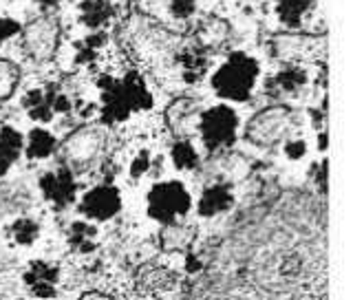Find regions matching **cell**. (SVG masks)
Here are the masks:
<instances>
[{"label":"cell","mask_w":364,"mask_h":300,"mask_svg":"<svg viewBox=\"0 0 364 300\" xmlns=\"http://www.w3.org/2000/svg\"><path fill=\"white\" fill-rule=\"evenodd\" d=\"M100 89H102V119L109 126L128 119L135 111L153 109V95L148 91L144 77L135 71L126 73L122 80L102 77Z\"/></svg>","instance_id":"1"},{"label":"cell","mask_w":364,"mask_h":300,"mask_svg":"<svg viewBox=\"0 0 364 300\" xmlns=\"http://www.w3.org/2000/svg\"><path fill=\"white\" fill-rule=\"evenodd\" d=\"M261 75V67L252 55L234 51L212 75V89L219 97L230 102H245Z\"/></svg>","instance_id":"2"},{"label":"cell","mask_w":364,"mask_h":300,"mask_svg":"<svg viewBox=\"0 0 364 300\" xmlns=\"http://www.w3.org/2000/svg\"><path fill=\"white\" fill-rule=\"evenodd\" d=\"M237 128H239V117L234 113V109H230L225 104L212 106V109L203 111L199 117L201 139L210 153L232 148V144L237 141Z\"/></svg>","instance_id":"3"},{"label":"cell","mask_w":364,"mask_h":300,"mask_svg":"<svg viewBox=\"0 0 364 300\" xmlns=\"http://www.w3.org/2000/svg\"><path fill=\"white\" fill-rule=\"evenodd\" d=\"M190 205H192L190 192L181 181L157 183L148 192V214L164 225L186 217Z\"/></svg>","instance_id":"4"},{"label":"cell","mask_w":364,"mask_h":300,"mask_svg":"<svg viewBox=\"0 0 364 300\" xmlns=\"http://www.w3.org/2000/svg\"><path fill=\"white\" fill-rule=\"evenodd\" d=\"M291 119H294V113L289 106H283V104L269 106V109L256 113L250 119L245 135L256 146H263V148L274 146L285 137V133L291 126Z\"/></svg>","instance_id":"5"},{"label":"cell","mask_w":364,"mask_h":300,"mask_svg":"<svg viewBox=\"0 0 364 300\" xmlns=\"http://www.w3.org/2000/svg\"><path fill=\"white\" fill-rule=\"evenodd\" d=\"M20 36H23V49L29 58H33L36 62L49 60L55 53L60 40L58 20L42 16L33 20V23H29L25 29H20Z\"/></svg>","instance_id":"6"},{"label":"cell","mask_w":364,"mask_h":300,"mask_svg":"<svg viewBox=\"0 0 364 300\" xmlns=\"http://www.w3.org/2000/svg\"><path fill=\"white\" fill-rule=\"evenodd\" d=\"M104 137L95 128H80L62 144V159L69 168H87L100 155Z\"/></svg>","instance_id":"7"},{"label":"cell","mask_w":364,"mask_h":300,"mask_svg":"<svg viewBox=\"0 0 364 300\" xmlns=\"http://www.w3.org/2000/svg\"><path fill=\"white\" fill-rule=\"evenodd\" d=\"M80 210L84 217L93 221H109L122 210V195L119 190L111 183H104L87 192L80 203Z\"/></svg>","instance_id":"8"},{"label":"cell","mask_w":364,"mask_h":300,"mask_svg":"<svg viewBox=\"0 0 364 300\" xmlns=\"http://www.w3.org/2000/svg\"><path fill=\"white\" fill-rule=\"evenodd\" d=\"M40 190H42V195H45V199L51 201L55 208L71 205L75 199V192H77L71 168L64 166V168H58V170L47 173L40 179Z\"/></svg>","instance_id":"9"},{"label":"cell","mask_w":364,"mask_h":300,"mask_svg":"<svg viewBox=\"0 0 364 300\" xmlns=\"http://www.w3.org/2000/svg\"><path fill=\"white\" fill-rule=\"evenodd\" d=\"M307 84V73L305 69L289 64L283 71H278L267 84H265V93L272 97H285V95H296L301 89H305Z\"/></svg>","instance_id":"10"},{"label":"cell","mask_w":364,"mask_h":300,"mask_svg":"<svg viewBox=\"0 0 364 300\" xmlns=\"http://www.w3.org/2000/svg\"><path fill=\"white\" fill-rule=\"evenodd\" d=\"M175 283H177V278L173 276V272L157 267V265L141 267L137 276V289L141 296H164L166 291L175 287Z\"/></svg>","instance_id":"11"},{"label":"cell","mask_w":364,"mask_h":300,"mask_svg":"<svg viewBox=\"0 0 364 300\" xmlns=\"http://www.w3.org/2000/svg\"><path fill=\"white\" fill-rule=\"evenodd\" d=\"M234 203V195L230 183H212L203 190L199 199V214L201 217H217Z\"/></svg>","instance_id":"12"},{"label":"cell","mask_w":364,"mask_h":300,"mask_svg":"<svg viewBox=\"0 0 364 300\" xmlns=\"http://www.w3.org/2000/svg\"><path fill=\"white\" fill-rule=\"evenodd\" d=\"M25 283L31 287V291L40 298H51L55 296V283H58V267L49 263H33L27 274Z\"/></svg>","instance_id":"13"},{"label":"cell","mask_w":364,"mask_h":300,"mask_svg":"<svg viewBox=\"0 0 364 300\" xmlns=\"http://www.w3.org/2000/svg\"><path fill=\"white\" fill-rule=\"evenodd\" d=\"M58 93V87L51 84L45 91L42 89H33L25 95L23 100V106L27 109L29 117L31 119H38V122H49L53 117V95Z\"/></svg>","instance_id":"14"},{"label":"cell","mask_w":364,"mask_h":300,"mask_svg":"<svg viewBox=\"0 0 364 300\" xmlns=\"http://www.w3.org/2000/svg\"><path fill=\"white\" fill-rule=\"evenodd\" d=\"M177 60L181 62L186 82H197L208 71V49H203L199 42H192L190 47H186Z\"/></svg>","instance_id":"15"},{"label":"cell","mask_w":364,"mask_h":300,"mask_svg":"<svg viewBox=\"0 0 364 300\" xmlns=\"http://www.w3.org/2000/svg\"><path fill=\"white\" fill-rule=\"evenodd\" d=\"M115 16V7L109 0H84L80 5V20L89 29H102Z\"/></svg>","instance_id":"16"},{"label":"cell","mask_w":364,"mask_h":300,"mask_svg":"<svg viewBox=\"0 0 364 300\" xmlns=\"http://www.w3.org/2000/svg\"><path fill=\"white\" fill-rule=\"evenodd\" d=\"M20 150H23V135L11 126L0 128V177L16 164Z\"/></svg>","instance_id":"17"},{"label":"cell","mask_w":364,"mask_h":300,"mask_svg":"<svg viewBox=\"0 0 364 300\" xmlns=\"http://www.w3.org/2000/svg\"><path fill=\"white\" fill-rule=\"evenodd\" d=\"M311 7V0H276V14L278 20L287 29H298L303 25V18Z\"/></svg>","instance_id":"18"},{"label":"cell","mask_w":364,"mask_h":300,"mask_svg":"<svg viewBox=\"0 0 364 300\" xmlns=\"http://www.w3.org/2000/svg\"><path fill=\"white\" fill-rule=\"evenodd\" d=\"M199 113V102L195 97H179L168 106L166 111V124L173 128V131H181L183 122L190 117H195Z\"/></svg>","instance_id":"19"},{"label":"cell","mask_w":364,"mask_h":300,"mask_svg":"<svg viewBox=\"0 0 364 300\" xmlns=\"http://www.w3.org/2000/svg\"><path fill=\"white\" fill-rule=\"evenodd\" d=\"M228 33H230V29H228V25L223 23V20H219V18H210V20H205V23L199 27V31H197V40L195 42H199V45L203 47V49H212V47H219L221 42L228 38Z\"/></svg>","instance_id":"20"},{"label":"cell","mask_w":364,"mask_h":300,"mask_svg":"<svg viewBox=\"0 0 364 300\" xmlns=\"http://www.w3.org/2000/svg\"><path fill=\"white\" fill-rule=\"evenodd\" d=\"M55 146H58V141L49 131H45V128H33L29 133V141H27V157L45 159L53 153Z\"/></svg>","instance_id":"21"},{"label":"cell","mask_w":364,"mask_h":300,"mask_svg":"<svg viewBox=\"0 0 364 300\" xmlns=\"http://www.w3.org/2000/svg\"><path fill=\"white\" fill-rule=\"evenodd\" d=\"M20 82V69L11 60L0 58V102H7Z\"/></svg>","instance_id":"22"},{"label":"cell","mask_w":364,"mask_h":300,"mask_svg":"<svg viewBox=\"0 0 364 300\" xmlns=\"http://www.w3.org/2000/svg\"><path fill=\"white\" fill-rule=\"evenodd\" d=\"M190 243V230L179 225L177 221L173 223H166L164 232H161V245L168 252H175V250H183Z\"/></svg>","instance_id":"23"},{"label":"cell","mask_w":364,"mask_h":300,"mask_svg":"<svg viewBox=\"0 0 364 300\" xmlns=\"http://www.w3.org/2000/svg\"><path fill=\"white\" fill-rule=\"evenodd\" d=\"M173 161L179 170H195L199 166V155L195 146L186 139H179L175 146H173Z\"/></svg>","instance_id":"24"},{"label":"cell","mask_w":364,"mask_h":300,"mask_svg":"<svg viewBox=\"0 0 364 300\" xmlns=\"http://www.w3.org/2000/svg\"><path fill=\"white\" fill-rule=\"evenodd\" d=\"M95 237V227L84 223V221H75L69 230V241L73 247H77L80 252H91L95 245H93V239Z\"/></svg>","instance_id":"25"},{"label":"cell","mask_w":364,"mask_h":300,"mask_svg":"<svg viewBox=\"0 0 364 300\" xmlns=\"http://www.w3.org/2000/svg\"><path fill=\"white\" fill-rule=\"evenodd\" d=\"M301 45H303V38H294V36H276V38L269 42V49H272V55H274V58L289 60V58H294L298 51H301Z\"/></svg>","instance_id":"26"},{"label":"cell","mask_w":364,"mask_h":300,"mask_svg":"<svg viewBox=\"0 0 364 300\" xmlns=\"http://www.w3.org/2000/svg\"><path fill=\"white\" fill-rule=\"evenodd\" d=\"M11 237L18 245H31L40 237V225L33 219H18L11 225Z\"/></svg>","instance_id":"27"},{"label":"cell","mask_w":364,"mask_h":300,"mask_svg":"<svg viewBox=\"0 0 364 300\" xmlns=\"http://www.w3.org/2000/svg\"><path fill=\"white\" fill-rule=\"evenodd\" d=\"M195 9H197V0H173V3H170V14L181 20L190 18L195 14Z\"/></svg>","instance_id":"28"},{"label":"cell","mask_w":364,"mask_h":300,"mask_svg":"<svg viewBox=\"0 0 364 300\" xmlns=\"http://www.w3.org/2000/svg\"><path fill=\"white\" fill-rule=\"evenodd\" d=\"M20 29H23V27H20V25L16 23V20L0 16V47H3V42H7L9 38L18 36Z\"/></svg>","instance_id":"29"},{"label":"cell","mask_w":364,"mask_h":300,"mask_svg":"<svg viewBox=\"0 0 364 300\" xmlns=\"http://www.w3.org/2000/svg\"><path fill=\"white\" fill-rule=\"evenodd\" d=\"M148 168H151V155H148L146 150H141V153L131 164V175L137 179V177H141V175L148 173Z\"/></svg>","instance_id":"30"},{"label":"cell","mask_w":364,"mask_h":300,"mask_svg":"<svg viewBox=\"0 0 364 300\" xmlns=\"http://www.w3.org/2000/svg\"><path fill=\"white\" fill-rule=\"evenodd\" d=\"M305 153H307V144L303 139L287 141V146H285V155L289 159H301V157H305Z\"/></svg>","instance_id":"31"},{"label":"cell","mask_w":364,"mask_h":300,"mask_svg":"<svg viewBox=\"0 0 364 300\" xmlns=\"http://www.w3.org/2000/svg\"><path fill=\"white\" fill-rule=\"evenodd\" d=\"M36 3L42 5L45 9H53V7H58V5L62 3V0H36Z\"/></svg>","instance_id":"32"},{"label":"cell","mask_w":364,"mask_h":300,"mask_svg":"<svg viewBox=\"0 0 364 300\" xmlns=\"http://www.w3.org/2000/svg\"><path fill=\"white\" fill-rule=\"evenodd\" d=\"M82 298H84V300H89V298H93V300H104V298H109V294H97V291H89V294H84Z\"/></svg>","instance_id":"33"}]
</instances>
